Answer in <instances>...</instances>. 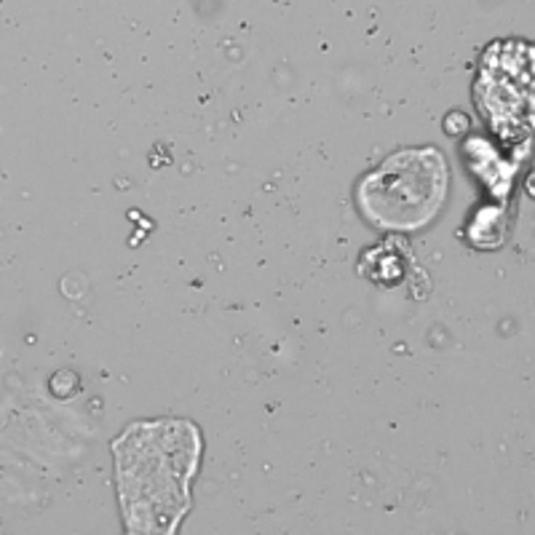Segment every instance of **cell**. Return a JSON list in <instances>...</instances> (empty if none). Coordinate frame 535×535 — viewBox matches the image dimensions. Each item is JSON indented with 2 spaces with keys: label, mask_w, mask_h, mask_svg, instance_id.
Listing matches in <instances>:
<instances>
[{
  "label": "cell",
  "mask_w": 535,
  "mask_h": 535,
  "mask_svg": "<svg viewBox=\"0 0 535 535\" xmlns=\"http://www.w3.org/2000/svg\"><path fill=\"white\" fill-rule=\"evenodd\" d=\"M126 524L137 533H169L188 509V482L198 461V434L188 423L132 426L115 442Z\"/></svg>",
  "instance_id": "1"
},
{
  "label": "cell",
  "mask_w": 535,
  "mask_h": 535,
  "mask_svg": "<svg viewBox=\"0 0 535 535\" xmlns=\"http://www.w3.org/2000/svg\"><path fill=\"white\" fill-rule=\"evenodd\" d=\"M447 195V163L434 147L399 150L359 185L364 214L389 231H415L437 217Z\"/></svg>",
  "instance_id": "2"
}]
</instances>
